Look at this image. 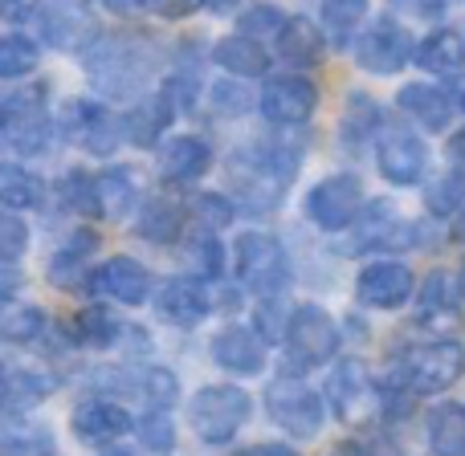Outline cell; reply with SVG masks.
I'll use <instances>...</instances> for the list:
<instances>
[{
  "label": "cell",
  "instance_id": "obj_11",
  "mask_svg": "<svg viewBox=\"0 0 465 456\" xmlns=\"http://www.w3.org/2000/svg\"><path fill=\"white\" fill-rule=\"evenodd\" d=\"M314 106H319V90H314V82L298 78V73L270 78L262 90V114L273 127H298L314 114Z\"/></svg>",
  "mask_w": 465,
  "mask_h": 456
},
{
  "label": "cell",
  "instance_id": "obj_53",
  "mask_svg": "<svg viewBox=\"0 0 465 456\" xmlns=\"http://www.w3.org/2000/svg\"><path fill=\"white\" fill-rule=\"evenodd\" d=\"M445 155H450L453 168H458L461 176H465V131H458V135L450 139V151H445Z\"/></svg>",
  "mask_w": 465,
  "mask_h": 456
},
{
  "label": "cell",
  "instance_id": "obj_6",
  "mask_svg": "<svg viewBox=\"0 0 465 456\" xmlns=\"http://www.w3.org/2000/svg\"><path fill=\"white\" fill-rule=\"evenodd\" d=\"M339 351V330L322 306H298L286 322V354L298 371L322 367Z\"/></svg>",
  "mask_w": 465,
  "mask_h": 456
},
{
  "label": "cell",
  "instance_id": "obj_57",
  "mask_svg": "<svg viewBox=\"0 0 465 456\" xmlns=\"http://www.w3.org/2000/svg\"><path fill=\"white\" fill-rule=\"evenodd\" d=\"M103 456H135V452H127V449H106Z\"/></svg>",
  "mask_w": 465,
  "mask_h": 456
},
{
  "label": "cell",
  "instance_id": "obj_37",
  "mask_svg": "<svg viewBox=\"0 0 465 456\" xmlns=\"http://www.w3.org/2000/svg\"><path fill=\"white\" fill-rule=\"evenodd\" d=\"M37 65V45L25 37H0V78H25Z\"/></svg>",
  "mask_w": 465,
  "mask_h": 456
},
{
  "label": "cell",
  "instance_id": "obj_22",
  "mask_svg": "<svg viewBox=\"0 0 465 456\" xmlns=\"http://www.w3.org/2000/svg\"><path fill=\"white\" fill-rule=\"evenodd\" d=\"M172 111H176V102H172L168 90H160V94H147L143 102H135V111L127 114V122H123V135H127L135 147L160 143V135H163V127H168Z\"/></svg>",
  "mask_w": 465,
  "mask_h": 456
},
{
  "label": "cell",
  "instance_id": "obj_46",
  "mask_svg": "<svg viewBox=\"0 0 465 456\" xmlns=\"http://www.w3.org/2000/svg\"><path fill=\"white\" fill-rule=\"evenodd\" d=\"M37 13V0H0V21L8 24H25Z\"/></svg>",
  "mask_w": 465,
  "mask_h": 456
},
{
  "label": "cell",
  "instance_id": "obj_55",
  "mask_svg": "<svg viewBox=\"0 0 465 456\" xmlns=\"http://www.w3.org/2000/svg\"><path fill=\"white\" fill-rule=\"evenodd\" d=\"M331 456H371V449H363V444H355V441H343Z\"/></svg>",
  "mask_w": 465,
  "mask_h": 456
},
{
  "label": "cell",
  "instance_id": "obj_24",
  "mask_svg": "<svg viewBox=\"0 0 465 456\" xmlns=\"http://www.w3.org/2000/svg\"><path fill=\"white\" fill-rule=\"evenodd\" d=\"M278 53L286 57L290 65L311 70V65L322 62V33L314 29L306 16H290V21L282 24V33H278Z\"/></svg>",
  "mask_w": 465,
  "mask_h": 456
},
{
  "label": "cell",
  "instance_id": "obj_51",
  "mask_svg": "<svg viewBox=\"0 0 465 456\" xmlns=\"http://www.w3.org/2000/svg\"><path fill=\"white\" fill-rule=\"evenodd\" d=\"M445 98H450L453 111H465V73H450V86H445Z\"/></svg>",
  "mask_w": 465,
  "mask_h": 456
},
{
  "label": "cell",
  "instance_id": "obj_2",
  "mask_svg": "<svg viewBox=\"0 0 465 456\" xmlns=\"http://www.w3.org/2000/svg\"><path fill=\"white\" fill-rule=\"evenodd\" d=\"M249 412V395L232 383H209L193 395V432L204 444H229L232 436L245 428Z\"/></svg>",
  "mask_w": 465,
  "mask_h": 456
},
{
  "label": "cell",
  "instance_id": "obj_15",
  "mask_svg": "<svg viewBox=\"0 0 465 456\" xmlns=\"http://www.w3.org/2000/svg\"><path fill=\"white\" fill-rule=\"evenodd\" d=\"M355 294L371 310H396V306H404L412 297V273L396 261L368 265L360 273V281H355Z\"/></svg>",
  "mask_w": 465,
  "mask_h": 456
},
{
  "label": "cell",
  "instance_id": "obj_38",
  "mask_svg": "<svg viewBox=\"0 0 465 456\" xmlns=\"http://www.w3.org/2000/svg\"><path fill=\"white\" fill-rule=\"evenodd\" d=\"M139 441L147 444L152 452H172L176 449V424L168 420L163 408H152L143 420H139Z\"/></svg>",
  "mask_w": 465,
  "mask_h": 456
},
{
  "label": "cell",
  "instance_id": "obj_13",
  "mask_svg": "<svg viewBox=\"0 0 465 456\" xmlns=\"http://www.w3.org/2000/svg\"><path fill=\"white\" fill-rule=\"evenodd\" d=\"M90 286L123 306H143L147 297H152L155 281H152V273H147V265H139L135 257H111V261H103L90 273Z\"/></svg>",
  "mask_w": 465,
  "mask_h": 456
},
{
  "label": "cell",
  "instance_id": "obj_44",
  "mask_svg": "<svg viewBox=\"0 0 465 456\" xmlns=\"http://www.w3.org/2000/svg\"><path fill=\"white\" fill-rule=\"evenodd\" d=\"M193 217L201 220V228H221L232 220V204L221 192H201L193 200Z\"/></svg>",
  "mask_w": 465,
  "mask_h": 456
},
{
  "label": "cell",
  "instance_id": "obj_27",
  "mask_svg": "<svg viewBox=\"0 0 465 456\" xmlns=\"http://www.w3.org/2000/svg\"><path fill=\"white\" fill-rule=\"evenodd\" d=\"M213 57H217L221 70L237 73V78H257V73H265V65H270L265 62V49L257 45V37H245V33L217 41Z\"/></svg>",
  "mask_w": 465,
  "mask_h": 456
},
{
  "label": "cell",
  "instance_id": "obj_8",
  "mask_svg": "<svg viewBox=\"0 0 465 456\" xmlns=\"http://www.w3.org/2000/svg\"><path fill=\"white\" fill-rule=\"evenodd\" d=\"M360 209H363V184L355 176H327L306 196V217L327 232L347 228L360 217Z\"/></svg>",
  "mask_w": 465,
  "mask_h": 456
},
{
  "label": "cell",
  "instance_id": "obj_30",
  "mask_svg": "<svg viewBox=\"0 0 465 456\" xmlns=\"http://www.w3.org/2000/svg\"><path fill=\"white\" fill-rule=\"evenodd\" d=\"M45 330V310L21 302H0V343H33Z\"/></svg>",
  "mask_w": 465,
  "mask_h": 456
},
{
  "label": "cell",
  "instance_id": "obj_54",
  "mask_svg": "<svg viewBox=\"0 0 465 456\" xmlns=\"http://www.w3.org/2000/svg\"><path fill=\"white\" fill-rule=\"evenodd\" d=\"M241 456H298L294 449H286V444H257V449L241 452Z\"/></svg>",
  "mask_w": 465,
  "mask_h": 456
},
{
  "label": "cell",
  "instance_id": "obj_28",
  "mask_svg": "<svg viewBox=\"0 0 465 456\" xmlns=\"http://www.w3.org/2000/svg\"><path fill=\"white\" fill-rule=\"evenodd\" d=\"M139 237L152 240V245H172V240L184 232V209L168 196H155L143 212H139Z\"/></svg>",
  "mask_w": 465,
  "mask_h": 456
},
{
  "label": "cell",
  "instance_id": "obj_25",
  "mask_svg": "<svg viewBox=\"0 0 465 456\" xmlns=\"http://www.w3.org/2000/svg\"><path fill=\"white\" fill-rule=\"evenodd\" d=\"M396 102H401L404 114H412V119H417L420 127H429V131H441L445 122H450V114H453V106H450V98H445V90L420 86V82L404 86L401 94H396Z\"/></svg>",
  "mask_w": 465,
  "mask_h": 456
},
{
  "label": "cell",
  "instance_id": "obj_3",
  "mask_svg": "<svg viewBox=\"0 0 465 456\" xmlns=\"http://www.w3.org/2000/svg\"><path fill=\"white\" fill-rule=\"evenodd\" d=\"M232 179L241 184V192H245V200L253 204V209H270V204H278L282 188L294 179L298 163L290 151H270V147H249V151H237L232 155Z\"/></svg>",
  "mask_w": 465,
  "mask_h": 456
},
{
  "label": "cell",
  "instance_id": "obj_26",
  "mask_svg": "<svg viewBox=\"0 0 465 456\" xmlns=\"http://www.w3.org/2000/svg\"><path fill=\"white\" fill-rule=\"evenodd\" d=\"M417 65H420V70H429V73H441V78L461 73V65H465V37H461V33H453V29H437L433 37L417 49Z\"/></svg>",
  "mask_w": 465,
  "mask_h": 456
},
{
  "label": "cell",
  "instance_id": "obj_43",
  "mask_svg": "<svg viewBox=\"0 0 465 456\" xmlns=\"http://www.w3.org/2000/svg\"><path fill=\"white\" fill-rule=\"evenodd\" d=\"M29 248V225L16 212H0V261H16Z\"/></svg>",
  "mask_w": 465,
  "mask_h": 456
},
{
  "label": "cell",
  "instance_id": "obj_56",
  "mask_svg": "<svg viewBox=\"0 0 465 456\" xmlns=\"http://www.w3.org/2000/svg\"><path fill=\"white\" fill-rule=\"evenodd\" d=\"M204 5H209V8H217V13H225V8H232V5H237V0H204Z\"/></svg>",
  "mask_w": 465,
  "mask_h": 456
},
{
  "label": "cell",
  "instance_id": "obj_40",
  "mask_svg": "<svg viewBox=\"0 0 465 456\" xmlns=\"http://www.w3.org/2000/svg\"><path fill=\"white\" fill-rule=\"evenodd\" d=\"M282 24H286V16H282L273 5H253V8L241 13L237 29L245 33V37H278Z\"/></svg>",
  "mask_w": 465,
  "mask_h": 456
},
{
  "label": "cell",
  "instance_id": "obj_49",
  "mask_svg": "<svg viewBox=\"0 0 465 456\" xmlns=\"http://www.w3.org/2000/svg\"><path fill=\"white\" fill-rule=\"evenodd\" d=\"M392 5H396V8H404V13H412V16H425V21H429V16L441 13L445 0H392Z\"/></svg>",
  "mask_w": 465,
  "mask_h": 456
},
{
  "label": "cell",
  "instance_id": "obj_12",
  "mask_svg": "<svg viewBox=\"0 0 465 456\" xmlns=\"http://www.w3.org/2000/svg\"><path fill=\"white\" fill-rule=\"evenodd\" d=\"M465 371V351L458 343H429L409 354L404 375H409L412 392H445L461 379Z\"/></svg>",
  "mask_w": 465,
  "mask_h": 456
},
{
  "label": "cell",
  "instance_id": "obj_1",
  "mask_svg": "<svg viewBox=\"0 0 465 456\" xmlns=\"http://www.w3.org/2000/svg\"><path fill=\"white\" fill-rule=\"evenodd\" d=\"M86 73L111 98L139 94L152 78V53L135 37H98L86 53Z\"/></svg>",
  "mask_w": 465,
  "mask_h": 456
},
{
  "label": "cell",
  "instance_id": "obj_10",
  "mask_svg": "<svg viewBox=\"0 0 465 456\" xmlns=\"http://www.w3.org/2000/svg\"><path fill=\"white\" fill-rule=\"evenodd\" d=\"M376 163H380V176L388 184H417L429 168V147L417 131H404V127H392L380 135V147H376Z\"/></svg>",
  "mask_w": 465,
  "mask_h": 456
},
{
  "label": "cell",
  "instance_id": "obj_29",
  "mask_svg": "<svg viewBox=\"0 0 465 456\" xmlns=\"http://www.w3.org/2000/svg\"><path fill=\"white\" fill-rule=\"evenodd\" d=\"M429 444L437 456H465V408L461 403H441L429 416Z\"/></svg>",
  "mask_w": 465,
  "mask_h": 456
},
{
  "label": "cell",
  "instance_id": "obj_41",
  "mask_svg": "<svg viewBox=\"0 0 465 456\" xmlns=\"http://www.w3.org/2000/svg\"><path fill=\"white\" fill-rule=\"evenodd\" d=\"M425 204H429V212H437V217H450L453 209H461L465 204V179L461 176L437 179V184L425 192Z\"/></svg>",
  "mask_w": 465,
  "mask_h": 456
},
{
  "label": "cell",
  "instance_id": "obj_18",
  "mask_svg": "<svg viewBox=\"0 0 465 456\" xmlns=\"http://www.w3.org/2000/svg\"><path fill=\"white\" fill-rule=\"evenodd\" d=\"M74 436L82 444H111L119 441L123 432L131 428V416L119 408V403H106V400H86L74 408Z\"/></svg>",
  "mask_w": 465,
  "mask_h": 456
},
{
  "label": "cell",
  "instance_id": "obj_39",
  "mask_svg": "<svg viewBox=\"0 0 465 456\" xmlns=\"http://www.w3.org/2000/svg\"><path fill=\"white\" fill-rule=\"evenodd\" d=\"M360 245L371 248V253H396V248H404V245H417V228H412L409 220H392V225H380L376 232H368Z\"/></svg>",
  "mask_w": 465,
  "mask_h": 456
},
{
  "label": "cell",
  "instance_id": "obj_16",
  "mask_svg": "<svg viewBox=\"0 0 465 456\" xmlns=\"http://www.w3.org/2000/svg\"><path fill=\"white\" fill-rule=\"evenodd\" d=\"M155 314L172 326H196L209 314V294L193 277H168L160 281V294H155Z\"/></svg>",
  "mask_w": 465,
  "mask_h": 456
},
{
  "label": "cell",
  "instance_id": "obj_32",
  "mask_svg": "<svg viewBox=\"0 0 465 456\" xmlns=\"http://www.w3.org/2000/svg\"><path fill=\"white\" fill-rule=\"evenodd\" d=\"M45 200V184L25 168H0V204L5 209H37Z\"/></svg>",
  "mask_w": 465,
  "mask_h": 456
},
{
  "label": "cell",
  "instance_id": "obj_42",
  "mask_svg": "<svg viewBox=\"0 0 465 456\" xmlns=\"http://www.w3.org/2000/svg\"><path fill=\"white\" fill-rule=\"evenodd\" d=\"M461 302V289L453 286V277L450 273H429V281H425V289H420V306L425 310H453V306Z\"/></svg>",
  "mask_w": 465,
  "mask_h": 456
},
{
  "label": "cell",
  "instance_id": "obj_19",
  "mask_svg": "<svg viewBox=\"0 0 465 456\" xmlns=\"http://www.w3.org/2000/svg\"><path fill=\"white\" fill-rule=\"evenodd\" d=\"M327 395H331V408L339 412V420H351L355 424V420L363 416V408H368V400H371V383H368L363 363H355V359L339 363L327 379Z\"/></svg>",
  "mask_w": 465,
  "mask_h": 456
},
{
  "label": "cell",
  "instance_id": "obj_5",
  "mask_svg": "<svg viewBox=\"0 0 465 456\" xmlns=\"http://www.w3.org/2000/svg\"><path fill=\"white\" fill-rule=\"evenodd\" d=\"M49 131H54V119H49L41 90H21L0 102V135L16 155H41L49 143Z\"/></svg>",
  "mask_w": 465,
  "mask_h": 456
},
{
  "label": "cell",
  "instance_id": "obj_48",
  "mask_svg": "<svg viewBox=\"0 0 465 456\" xmlns=\"http://www.w3.org/2000/svg\"><path fill=\"white\" fill-rule=\"evenodd\" d=\"M217 106L221 111H229V114H241L249 106V98H245V90L241 86H217Z\"/></svg>",
  "mask_w": 465,
  "mask_h": 456
},
{
  "label": "cell",
  "instance_id": "obj_7",
  "mask_svg": "<svg viewBox=\"0 0 465 456\" xmlns=\"http://www.w3.org/2000/svg\"><path fill=\"white\" fill-rule=\"evenodd\" d=\"M265 412L270 420L290 432L294 441H314L322 428V400L302 383H290V379H278V383L265 392Z\"/></svg>",
  "mask_w": 465,
  "mask_h": 456
},
{
  "label": "cell",
  "instance_id": "obj_21",
  "mask_svg": "<svg viewBox=\"0 0 465 456\" xmlns=\"http://www.w3.org/2000/svg\"><path fill=\"white\" fill-rule=\"evenodd\" d=\"M94 248H98L94 232H78L70 245L54 253V261H49V281H54L57 289H65V294H78V289L90 281V273H94V269H90Z\"/></svg>",
  "mask_w": 465,
  "mask_h": 456
},
{
  "label": "cell",
  "instance_id": "obj_20",
  "mask_svg": "<svg viewBox=\"0 0 465 456\" xmlns=\"http://www.w3.org/2000/svg\"><path fill=\"white\" fill-rule=\"evenodd\" d=\"M209 168H213V147L196 135L172 139L160 155V171H163V179H172V184H193V179H201Z\"/></svg>",
  "mask_w": 465,
  "mask_h": 456
},
{
  "label": "cell",
  "instance_id": "obj_36",
  "mask_svg": "<svg viewBox=\"0 0 465 456\" xmlns=\"http://www.w3.org/2000/svg\"><path fill=\"white\" fill-rule=\"evenodd\" d=\"M62 204L74 209L78 217H103V209H98V188L86 171H70V176L62 179Z\"/></svg>",
  "mask_w": 465,
  "mask_h": 456
},
{
  "label": "cell",
  "instance_id": "obj_17",
  "mask_svg": "<svg viewBox=\"0 0 465 456\" xmlns=\"http://www.w3.org/2000/svg\"><path fill=\"white\" fill-rule=\"evenodd\" d=\"M213 359H217V367L232 371V375H257L265 367V346L253 330L225 326L213 338Z\"/></svg>",
  "mask_w": 465,
  "mask_h": 456
},
{
  "label": "cell",
  "instance_id": "obj_14",
  "mask_svg": "<svg viewBox=\"0 0 465 456\" xmlns=\"http://www.w3.org/2000/svg\"><path fill=\"white\" fill-rule=\"evenodd\" d=\"M65 139H74V143L82 147V151H94V155H111L114 147H119V122L106 114V106L98 102H74L70 111H65V122H62Z\"/></svg>",
  "mask_w": 465,
  "mask_h": 456
},
{
  "label": "cell",
  "instance_id": "obj_34",
  "mask_svg": "<svg viewBox=\"0 0 465 456\" xmlns=\"http://www.w3.org/2000/svg\"><path fill=\"white\" fill-rule=\"evenodd\" d=\"M363 16H368V0H327L322 5V29L331 33L335 45H347L351 33L363 24Z\"/></svg>",
  "mask_w": 465,
  "mask_h": 456
},
{
  "label": "cell",
  "instance_id": "obj_50",
  "mask_svg": "<svg viewBox=\"0 0 465 456\" xmlns=\"http://www.w3.org/2000/svg\"><path fill=\"white\" fill-rule=\"evenodd\" d=\"M103 8L114 16H135V13H143V8H152V0H103Z\"/></svg>",
  "mask_w": 465,
  "mask_h": 456
},
{
  "label": "cell",
  "instance_id": "obj_45",
  "mask_svg": "<svg viewBox=\"0 0 465 456\" xmlns=\"http://www.w3.org/2000/svg\"><path fill=\"white\" fill-rule=\"evenodd\" d=\"M143 392H147V400L155 403V408H172L176 403V395H180V383H176V375L172 371H147V379H143Z\"/></svg>",
  "mask_w": 465,
  "mask_h": 456
},
{
  "label": "cell",
  "instance_id": "obj_35",
  "mask_svg": "<svg viewBox=\"0 0 465 456\" xmlns=\"http://www.w3.org/2000/svg\"><path fill=\"white\" fill-rule=\"evenodd\" d=\"M188 265H193V273L204 281L221 277V269H225V245L213 237V228H201L188 240Z\"/></svg>",
  "mask_w": 465,
  "mask_h": 456
},
{
  "label": "cell",
  "instance_id": "obj_52",
  "mask_svg": "<svg viewBox=\"0 0 465 456\" xmlns=\"http://www.w3.org/2000/svg\"><path fill=\"white\" fill-rule=\"evenodd\" d=\"M21 286V277H16L13 261H0V302H8L13 297V289Z\"/></svg>",
  "mask_w": 465,
  "mask_h": 456
},
{
  "label": "cell",
  "instance_id": "obj_23",
  "mask_svg": "<svg viewBox=\"0 0 465 456\" xmlns=\"http://www.w3.org/2000/svg\"><path fill=\"white\" fill-rule=\"evenodd\" d=\"M54 392V379L41 371H25V367H0V408L8 412H29L37 408L45 395Z\"/></svg>",
  "mask_w": 465,
  "mask_h": 456
},
{
  "label": "cell",
  "instance_id": "obj_33",
  "mask_svg": "<svg viewBox=\"0 0 465 456\" xmlns=\"http://www.w3.org/2000/svg\"><path fill=\"white\" fill-rule=\"evenodd\" d=\"M74 330H78V338L86 346H94V351H106V346H111L114 338L123 335V322L114 318L106 306H86V310L78 314V322H74Z\"/></svg>",
  "mask_w": 465,
  "mask_h": 456
},
{
  "label": "cell",
  "instance_id": "obj_47",
  "mask_svg": "<svg viewBox=\"0 0 465 456\" xmlns=\"http://www.w3.org/2000/svg\"><path fill=\"white\" fill-rule=\"evenodd\" d=\"M204 0H152V8L160 16H168V21H184L188 13H193V8H201Z\"/></svg>",
  "mask_w": 465,
  "mask_h": 456
},
{
  "label": "cell",
  "instance_id": "obj_31",
  "mask_svg": "<svg viewBox=\"0 0 465 456\" xmlns=\"http://www.w3.org/2000/svg\"><path fill=\"white\" fill-rule=\"evenodd\" d=\"M94 188H98V209H103L106 220H123L131 212V204H135V179L123 168L103 171V176L94 179Z\"/></svg>",
  "mask_w": 465,
  "mask_h": 456
},
{
  "label": "cell",
  "instance_id": "obj_4",
  "mask_svg": "<svg viewBox=\"0 0 465 456\" xmlns=\"http://www.w3.org/2000/svg\"><path fill=\"white\" fill-rule=\"evenodd\" d=\"M232 253H237V277L245 289H253L262 297H273L286 289L290 261L282 240H273L270 232H241Z\"/></svg>",
  "mask_w": 465,
  "mask_h": 456
},
{
  "label": "cell",
  "instance_id": "obj_9",
  "mask_svg": "<svg viewBox=\"0 0 465 456\" xmlns=\"http://www.w3.org/2000/svg\"><path fill=\"white\" fill-rule=\"evenodd\" d=\"M409 57H412V37H409L404 24L392 21V16H380V21L360 37V45H355V62H360V70L384 73V78L396 73V70H404Z\"/></svg>",
  "mask_w": 465,
  "mask_h": 456
}]
</instances>
